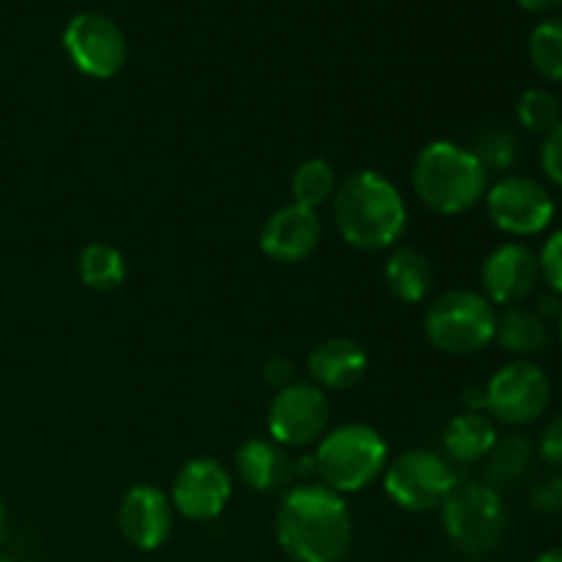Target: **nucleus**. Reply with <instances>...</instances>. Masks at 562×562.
Masks as SVG:
<instances>
[{
    "mask_svg": "<svg viewBox=\"0 0 562 562\" xmlns=\"http://www.w3.org/2000/svg\"><path fill=\"white\" fill-rule=\"evenodd\" d=\"M278 543L294 562H344L355 521L346 499L322 483H296L278 508Z\"/></svg>",
    "mask_w": 562,
    "mask_h": 562,
    "instance_id": "f257e3e1",
    "label": "nucleus"
},
{
    "mask_svg": "<svg viewBox=\"0 0 562 562\" xmlns=\"http://www.w3.org/2000/svg\"><path fill=\"white\" fill-rule=\"evenodd\" d=\"M333 217L340 239L362 252L393 250L409 223L404 195L379 170H355L340 181Z\"/></svg>",
    "mask_w": 562,
    "mask_h": 562,
    "instance_id": "f03ea898",
    "label": "nucleus"
},
{
    "mask_svg": "<svg viewBox=\"0 0 562 562\" xmlns=\"http://www.w3.org/2000/svg\"><path fill=\"white\" fill-rule=\"evenodd\" d=\"M412 190L434 214L459 217L486 198L488 173L467 146L431 140L412 162Z\"/></svg>",
    "mask_w": 562,
    "mask_h": 562,
    "instance_id": "7ed1b4c3",
    "label": "nucleus"
},
{
    "mask_svg": "<svg viewBox=\"0 0 562 562\" xmlns=\"http://www.w3.org/2000/svg\"><path fill=\"white\" fill-rule=\"evenodd\" d=\"M390 464V448L382 434L366 423H346L333 428L316 442L313 467L322 486L340 497L357 494L382 481Z\"/></svg>",
    "mask_w": 562,
    "mask_h": 562,
    "instance_id": "20e7f679",
    "label": "nucleus"
},
{
    "mask_svg": "<svg viewBox=\"0 0 562 562\" xmlns=\"http://www.w3.org/2000/svg\"><path fill=\"white\" fill-rule=\"evenodd\" d=\"M423 329L434 349L442 355L470 357L486 349L497 329V307L472 289H453L428 305Z\"/></svg>",
    "mask_w": 562,
    "mask_h": 562,
    "instance_id": "39448f33",
    "label": "nucleus"
},
{
    "mask_svg": "<svg viewBox=\"0 0 562 562\" xmlns=\"http://www.w3.org/2000/svg\"><path fill=\"white\" fill-rule=\"evenodd\" d=\"M445 532L464 554H488L508 532L503 494L488 483H459L442 505Z\"/></svg>",
    "mask_w": 562,
    "mask_h": 562,
    "instance_id": "423d86ee",
    "label": "nucleus"
},
{
    "mask_svg": "<svg viewBox=\"0 0 562 562\" xmlns=\"http://www.w3.org/2000/svg\"><path fill=\"white\" fill-rule=\"evenodd\" d=\"M459 483V470L453 461L428 448L395 456L382 475L384 494L409 514H428V510L442 508Z\"/></svg>",
    "mask_w": 562,
    "mask_h": 562,
    "instance_id": "0eeeda50",
    "label": "nucleus"
},
{
    "mask_svg": "<svg viewBox=\"0 0 562 562\" xmlns=\"http://www.w3.org/2000/svg\"><path fill=\"white\" fill-rule=\"evenodd\" d=\"M486 412L494 423L521 428L536 423L552 401V382L541 366L530 360H514L499 368L483 387Z\"/></svg>",
    "mask_w": 562,
    "mask_h": 562,
    "instance_id": "6e6552de",
    "label": "nucleus"
},
{
    "mask_svg": "<svg viewBox=\"0 0 562 562\" xmlns=\"http://www.w3.org/2000/svg\"><path fill=\"white\" fill-rule=\"evenodd\" d=\"M486 214L503 234L538 236L552 225L554 198L543 181L532 176L508 173L486 190Z\"/></svg>",
    "mask_w": 562,
    "mask_h": 562,
    "instance_id": "1a4fd4ad",
    "label": "nucleus"
},
{
    "mask_svg": "<svg viewBox=\"0 0 562 562\" xmlns=\"http://www.w3.org/2000/svg\"><path fill=\"white\" fill-rule=\"evenodd\" d=\"M329 398L313 382H291L278 390L267 412L269 439L285 450L316 445L329 426Z\"/></svg>",
    "mask_w": 562,
    "mask_h": 562,
    "instance_id": "9d476101",
    "label": "nucleus"
},
{
    "mask_svg": "<svg viewBox=\"0 0 562 562\" xmlns=\"http://www.w3.org/2000/svg\"><path fill=\"white\" fill-rule=\"evenodd\" d=\"M64 49L75 69L93 80H110L119 75L130 53L121 27L97 11H82L66 22Z\"/></svg>",
    "mask_w": 562,
    "mask_h": 562,
    "instance_id": "9b49d317",
    "label": "nucleus"
},
{
    "mask_svg": "<svg viewBox=\"0 0 562 562\" xmlns=\"http://www.w3.org/2000/svg\"><path fill=\"white\" fill-rule=\"evenodd\" d=\"M234 494V477L220 461L201 456L190 459L173 477L170 503L190 521H214Z\"/></svg>",
    "mask_w": 562,
    "mask_h": 562,
    "instance_id": "f8f14e48",
    "label": "nucleus"
},
{
    "mask_svg": "<svg viewBox=\"0 0 562 562\" xmlns=\"http://www.w3.org/2000/svg\"><path fill=\"white\" fill-rule=\"evenodd\" d=\"M481 294L492 302L494 307L525 305L527 296L541 283L538 272V256L521 241H505L494 247L486 256L481 269Z\"/></svg>",
    "mask_w": 562,
    "mask_h": 562,
    "instance_id": "ddd939ff",
    "label": "nucleus"
},
{
    "mask_svg": "<svg viewBox=\"0 0 562 562\" xmlns=\"http://www.w3.org/2000/svg\"><path fill=\"white\" fill-rule=\"evenodd\" d=\"M173 503L162 488L137 483L119 503V530L140 552H154L173 532Z\"/></svg>",
    "mask_w": 562,
    "mask_h": 562,
    "instance_id": "4468645a",
    "label": "nucleus"
},
{
    "mask_svg": "<svg viewBox=\"0 0 562 562\" xmlns=\"http://www.w3.org/2000/svg\"><path fill=\"white\" fill-rule=\"evenodd\" d=\"M322 231L324 225L318 212L300 206V203H289L269 214L261 236H258V245H261L263 256L272 261L300 263L316 250L322 241Z\"/></svg>",
    "mask_w": 562,
    "mask_h": 562,
    "instance_id": "2eb2a0df",
    "label": "nucleus"
},
{
    "mask_svg": "<svg viewBox=\"0 0 562 562\" xmlns=\"http://www.w3.org/2000/svg\"><path fill=\"white\" fill-rule=\"evenodd\" d=\"M236 475L247 488L272 494L294 481V456L269 437H252L236 448Z\"/></svg>",
    "mask_w": 562,
    "mask_h": 562,
    "instance_id": "dca6fc26",
    "label": "nucleus"
},
{
    "mask_svg": "<svg viewBox=\"0 0 562 562\" xmlns=\"http://www.w3.org/2000/svg\"><path fill=\"white\" fill-rule=\"evenodd\" d=\"M307 371L313 384L329 393H344L357 387L368 373V355L357 340L327 338L307 357Z\"/></svg>",
    "mask_w": 562,
    "mask_h": 562,
    "instance_id": "f3484780",
    "label": "nucleus"
},
{
    "mask_svg": "<svg viewBox=\"0 0 562 562\" xmlns=\"http://www.w3.org/2000/svg\"><path fill=\"white\" fill-rule=\"evenodd\" d=\"M497 423L486 412H461L445 426L442 456L453 464H475L488 456L497 442Z\"/></svg>",
    "mask_w": 562,
    "mask_h": 562,
    "instance_id": "a211bd4d",
    "label": "nucleus"
},
{
    "mask_svg": "<svg viewBox=\"0 0 562 562\" xmlns=\"http://www.w3.org/2000/svg\"><path fill=\"white\" fill-rule=\"evenodd\" d=\"M494 340L516 360H527L549 346V322L530 305L503 307V313H497Z\"/></svg>",
    "mask_w": 562,
    "mask_h": 562,
    "instance_id": "6ab92c4d",
    "label": "nucleus"
},
{
    "mask_svg": "<svg viewBox=\"0 0 562 562\" xmlns=\"http://www.w3.org/2000/svg\"><path fill=\"white\" fill-rule=\"evenodd\" d=\"M384 283L395 300L417 305L431 294L434 267L417 247H393L384 261Z\"/></svg>",
    "mask_w": 562,
    "mask_h": 562,
    "instance_id": "aec40b11",
    "label": "nucleus"
},
{
    "mask_svg": "<svg viewBox=\"0 0 562 562\" xmlns=\"http://www.w3.org/2000/svg\"><path fill=\"white\" fill-rule=\"evenodd\" d=\"M532 461V442L525 434H505L497 437L494 448L483 459V483L492 488L514 486L516 481L527 475Z\"/></svg>",
    "mask_w": 562,
    "mask_h": 562,
    "instance_id": "412c9836",
    "label": "nucleus"
},
{
    "mask_svg": "<svg viewBox=\"0 0 562 562\" xmlns=\"http://www.w3.org/2000/svg\"><path fill=\"white\" fill-rule=\"evenodd\" d=\"M77 278L91 291H115L126 278V261L119 247L108 241H91L77 256Z\"/></svg>",
    "mask_w": 562,
    "mask_h": 562,
    "instance_id": "4be33fe9",
    "label": "nucleus"
},
{
    "mask_svg": "<svg viewBox=\"0 0 562 562\" xmlns=\"http://www.w3.org/2000/svg\"><path fill=\"white\" fill-rule=\"evenodd\" d=\"M335 190H338L335 170L333 165L322 157L305 159V162L294 170V176H291V195H294V203L313 209V212H318V206L333 201Z\"/></svg>",
    "mask_w": 562,
    "mask_h": 562,
    "instance_id": "5701e85b",
    "label": "nucleus"
},
{
    "mask_svg": "<svg viewBox=\"0 0 562 562\" xmlns=\"http://www.w3.org/2000/svg\"><path fill=\"white\" fill-rule=\"evenodd\" d=\"M470 151L475 154V159L483 165V170L488 176H508L514 170V165L519 162V140L514 137V132L503 130V126H488V130H483L475 137V143H472Z\"/></svg>",
    "mask_w": 562,
    "mask_h": 562,
    "instance_id": "b1692460",
    "label": "nucleus"
},
{
    "mask_svg": "<svg viewBox=\"0 0 562 562\" xmlns=\"http://www.w3.org/2000/svg\"><path fill=\"white\" fill-rule=\"evenodd\" d=\"M516 119H519L521 130H527L530 135L547 137L562 121L560 99L547 88H527L516 102Z\"/></svg>",
    "mask_w": 562,
    "mask_h": 562,
    "instance_id": "393cba45",
    "label": "nucleus"
},
{
    "mask_svg": "<svg viewBox=\"0 0 562 562\" xmlns=\"http://www.w3.org/2000/svg\"><path fill=\"white\" fill-rule=\"evenodd\" d=\"M530 60L541 77L562 82V20H547L530 33Z\"/></svg>",
    "mask_w": 562,
    "mask_h": 562,
    "instance_id": "a878e982",
    "label": "nucleus"
},
{
    "mask_svg": "<svg viewBox=\"0 0 562 562\" xmlns=\"http://www.w3.org/2000/svg\"><path fill=\"white\" fill-rule=\"evenodd\" d=\"M538 272L552 294L562 296V231H554L538 252Z\"/></svg>",
    "mask_w": 562,
    "mask_h": 562,
    "instance_id": "bb28decb",
    "label": "nucleus"
},
{
    "mask_svg": "<svg viewBox=\"0 0 562 562\" xmlns=\"http://www.w3.org/2000/svg\"><path fill=\"white\" fill-rule=\"evenodd\" d=\"M530 505L532 510L543 516H558L562 514V477H547V481H538L530 488Z\"/></svg>",
    "mask_w": 562,
    "mask_h": 562,
    "instance_id": "cd10ccee",
    "label": "nucleus"
},
{
    "mask_svg": "<svg viewBox=\"0 0 562 562\" xmlns=\"http://www.w3.org/2000/svg\"><path fill=\"white\" fill-rule=\"evenodd\" d=\"M541 168L543 173H547V179L552 181L558 190H562V121L558 124V130H552L543 137Z\"/></svg>",
    "mask_w": 562,
    "mask_h": 562,
    "instance_id": "c85d7f7f",
    "label": "nucleus"
},
{
    "mask_svg": "<svg viewBox=\"0 0 562 562\" xmlns=\"http://www.w3.org/2000/svg\"><path fill=\"white\" fill-rule=\"evenodd\" d=\"M538 453L547 464L560 467L562 470V415L554 417L552 423H547L541 439H538Z\"/></svg>",
    "mask_w": 562,
    "mask_h": 562,
    "instance_id": "c756f323",
    "label": "nucleus"
},
{
    "mask_svg": "<svg viewBox=\"0 0 562 562\" xmlns=\"http://www.w3.org/2000/svg\"><path fill=\"white\" fill-rule=\"evenodd\" d=\"M263 382H267L269 387H274V393L289 387V384L294 382V366H291L285 357L274 355L272 360H267V366H263Z\"/></svg>",
    "mask_w": 562,
    "mask_h": 562,
    "instance_id": "7c9ffc66",
    "label": "nucleus"
},
{
    "mask_svg": "<svg viewBox=\"0 0 562 562\" xmlns=\"http://www.w3.org/2000/svg\"><path fill=\"white\" fill-rule=\"evenodd\" d=\"M536 311L541 313V318H547V322H552V318H560V313H562V296L552 294V291H549V294H543L541 300H538Z\"/></svg>",
    "mask_w": 562,
    "mask_h": 562,
    "instance_id": "2f4dec72",
    "label": "nucleus"
},
{
    "mask_svg": "<svg viewBox=\"0 0 562 562\" xmlns=\"http://www.w3.org/2000/svg\"><path fill=\"white\" fill-rule=\"evenodd\" d=\"M516 3L525 11H530V14H547V11L562 5V0H516Z\"/></svg>",
    "mask_w": 562,
    "mask_h": 562,
    "instance_id": "473e14b6",
    "label": "nucleus"
},
{
    "mask_svg": "<svg viewBox=\"0 0 562 562\" xmlns=\"http://www.w3.org/2000/svg\"><path fill=\"white\" fill-rule=\"evenodd\" d=\"M536 562H562V549H547L536 558Z\"/></svg>",
    "mask_w": 562,
    "mask_h": 562,
    "instance_id": "72a5a7b5",
    "label": "nucleus"
},
{
    "mask_svg": "<svg viewBox=\"0 0 562 562\" xmlns=\"http://www.w3.org/2000/svg\"><path fill=\"white\" fill-rule=\"evenodd\" d=\"M3 527H5V508H3V499H0V538H3Z\"/></svg>",
    "mask_w": 562,
    "mask_h": 562,
    "instance_id": "f704fd0d",
    "label": "nucleus"
},
{
    "mask_svg": "<svg viewBox=\"0 0 562 562\" xmlns=\"http://www.w3.org/2000/svg\"><path fill=\"white\" fill-rule=\"evenodd\" d=\"M558 333H560V344H562V313H560V318H558Z\"/></svg>",
    "mask_w": 562,
    "mask_h": 562,
    "instance_id": "c9c22d12",
    "label": "nucleus"
},
{
    "mask_svg": "<svg viewBox=\"0 0 562 562\" xmlns=\"http://www.w3.org/2000/svg\"><path fill=\"white\" fill-rule=\"evenodd\" d=\"M0 562H14V560H9V558H0Z\"/></svg>",
    "mask_w": 562,
    "mask_h": 562,
    "instance_id": "e433bc0d",
    "label": "nucleus"
}]
</instances>
